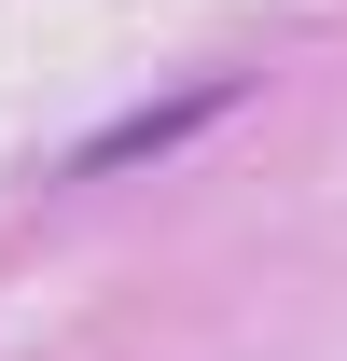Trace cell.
<instances>
[{
  "label": "cell",
  "instance_id": "6da1fadb",
  "mask_svg": "<svg viewBox=\"0 0 347 361\" xmlns=\"http://www.w3.org/2000/svg\"><path fill=\"white\" fill-rule=\"evenodd\" d=\"M209 111H222V84H209V97H167V111H126V126H97L84 153H70V180H111V167H139V153H167V139H195Z\"/></svg>",
  "mask_w": 347,
  "mask_h": 361
}]
</instances>
